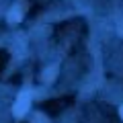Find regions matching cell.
I'll return each instance as SVG.
<instances>
[{"instance_id": "1", "label": "cell", "mask_w": 123, "mask_h": 123, "mask_svg": "<svg viewBox=\"0 0 123 123\" xmlns=\"http://www.w3.org/2000/svg\"><path fill=\"white\" fill-rule=\"evenodd\" d=\"M29 107H31V92L29 90H21V92H18V97H17V101H14V107H12L14 117H17V119L25 117L27 111H29Z\"/></svg>"}, {"instance_id": "2", "label": "cell", "mask_w": 123, "mask_h": 123, "mask_svg": "<svg viewBox=\"0 0 123 123\" xmlns=\"http://www.w3.org/2000/svg\"><path fill=\"white\" fill-rule=\"evenodd\" d=\"M57 70H60V68H57L55 64H53V66H49V68H45L43 74H41V80H43L45 84H51L53 80H55V76H57Z\"/></svg>"}, {"instance_id": "3", "label": "cell", "mask_w": 123, "mask_h": 123, "mask_svg": "<svg viewBox=\"0 0 123 123\" xmlns=\"http://www.w3.org/2000/svg\"><path fill=\"white\" fill-rule=\"evenodd\" d=\"M23 18V8L21 6H12V8H10V12H8V23H18Z\"/></svg>"}, {"instance_id": "4", "label": "cell", "mask_w": 123, "mask_h": 123, "mask_svg": "<svg viewBox=\"0 0 123 123\" xmlns=\"http://www.w3.org/2000/svg\"><path fill=\"white\" fill-rule=\"evenodd\" d=\"M31 123H49V119L45 117L43 113H35V115H33V119H31Z\"/></svg>"}, {"instance_id": "5", "label": "cell", "mask_w": 123, "mask_h": 123, "mask_svg": "<svg viewBox=\"0 0 123 123\" xmlns=\"http://www.w3.org/2000/svg\"><path fill=\"white\" fill-rule=\"evenodd\" d=\"M119 117H121V119H123V105H121V107H119Z\"/></svg>"}, {"instance_id": "6", "label": "cell", "mask_w": 123, "mask_h": 123, "mask_svg": "<svg viewBox=\"0 0 123 123\" xmlns=\"http://www.w3.org/2000/svg\"><path fill=\"white\" fill-rule=\"evenodd\" d=\"M117 33H119V35L123 37V25H121V27H119V29H117Z\"/></svg>"}]
</instances>
